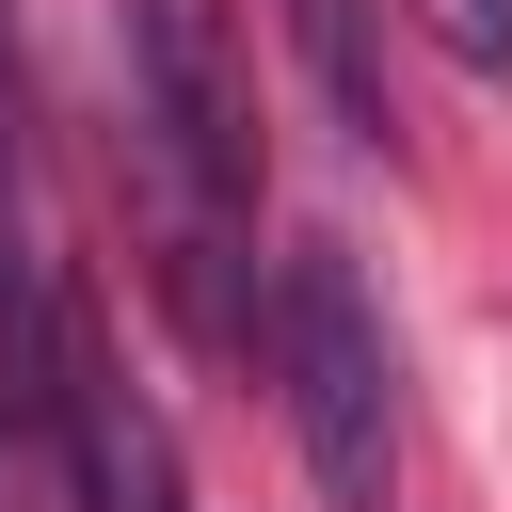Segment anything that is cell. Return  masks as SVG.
Segmentation results:
<instances>
[{"instance_id":"cell-1","label":"cell","mask_w":512,"mask_h":512,"mask_svg":"<svg viewBox=\"0 0 512 512\" xmlns=\"http://www.w3.org/2000/svg\"><path fill=\"white\" fill-rule=\"evenodd\" d=\"M256 352H272V400L304 432L320 512H400V352H384V304H368L352 240H288Z\"/></svg>"},{"instance_id":"cell-2","label":"cell","mask_w":512,"mask_h":512,"mask_svg":"<svg viewBox=\"0 0 512 512\" xmlns=\"http://www.w3.org/2000/svg\"><path fill=\"white\" fill-rule=\"evenodd\" d=\"M128 96H144V160L192 208L256 224V80H240L224 0H128Z\"/></svg>"},{"instance_id":"cell-3","label":"cell","mask_w":512,"mask_h":512,"mask_svg":"<svg viewBox=\"0 0 512 512\" xmlns=\"http://www.w3.org/2000/svg\"><path fill=\"white\" fill-rule=\"evenodd\" d=\"M16 368L48 384V432H64L80 512H192V496H176V432H160V400L128 384V352L96 336L80 288H48V320L16 336Z\"/></svg>"},{"instance_id":"cell-4","label":"cell","mask_w":512,"mask_h":512,"mask_svg":"<svg viewBox=\"0 0 512 512\" xmlns=\"http://www.w3.org/2000/svg\"><path fill=\"white\" fill-rule=\"evenodd\" d=\"M48 256H32V64H16V0H0V336L48 320Z\"/></svg>"},{"instance_id":"cell-5","label":"cell","mask_w":512,"mask_h":512,"mask_svg":"<svg viewBox=\"0 0 512 512\" xmlns=\"http://www.w3.org/2000/svg\"><path fill=\"white\" fill-rule=\"evenodd\" d=\"M288 48H304V80H320V112H336L352 144L400 128V112H384V64H368V0H288Z\"/></svg>"},{"instance_id":"cell-6","label":"cell","mask_w":512,"mask_h":512,"mask_svg":"<svg viewBox=\"0 0 512 512\" xmlns=\"http://www.w3.org/2000/svg\"><path fill=\"white\" fill-rule=\"evenodd\" d=\"M80 512V480H64V432H48V384H0V512Z\"/></svg>"},{"instance_id":"cell-7","label":"cell","mask_w":512,"mask_h":512,"mask_svg":"<svg viewBox=\"0 0 512 512\" xmlns=\"http://www.w3.org/2000/svg\"><path fill=\"white\" fill-rule=\"evenodd\" d=\"M432 32H448L464 64H512V0H432Z\"/></svg>"}]
</instances>
